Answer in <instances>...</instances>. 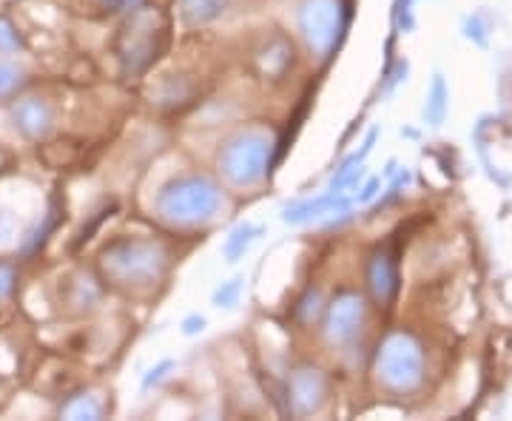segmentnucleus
Returning <instances> with one entry per match:
<instances>
[{
	"label": "nucleus",
	"instance_id": "obj_21",
	"mask_svg": "<svg viewBox=\"0 0 512 421\" xmlns=\"http://www.w3.org/2000/svg\"><path fill=\"white\" fill-rule=\"evenodd\" d=\"M26 86V69L12 57H0V100L18 97Z\"/></svg>",
	"mask_w": 512,
	"mask_h": 421
},
{
	"label": "nucleus",
	"instance_id": "obj_17",
	"mask_svg": "<svg viewBox=\"0 0 512 421\" xmlns=\"http://www.w3.org/2000/svg\"><path fill=\"white\" fill-rule=\"evenodd\" d=\"M447 114H450V86H447L444 74L436 72L433 74L430 89H427V97H424L421 117H424V123H427V126L439 129V126H444Z\"/></svg>",
	"mask_w": 512,
	"mask_h": 421
},
{
	"label": "nucleus",
	"instance_id": "obj_9",
	"mask_svg": "<svg viewBox=\"0 0 512 421\" xmlns=\"http://www.w3.org/2000/svg\"><path fill=\"white\" fill-rule=\"evenodd\" d=\"M365 285L376 305L390 308L396 302L402 291V276H399V257L390 245H376L370 251L365 265Z\"/></svg>",
	"mask_w": 512,
	"mask_h": 421
},
{
	"label": "nucleus",
	"instance_id": "obj_20",
	"mask_svg": "<svg viewBox=\"0 0 512 421\" xmlns=\"http://www.w3.org/2000/svg\"><path fill=\"white\" fill-rule=\"evenodd\" d=\"M60 205L57 202H52V208L46 211V217H43V222H37L35 231H29L26 237L20 239V254L23 257H32V254H37L40 248H43V242L49 239V234L57 228V222H60Z\"/></svg>",
	"mask_w": 512,
	"mask_h": 421
},
{
	"label": "nucleus",
	"instance_id": "obj_10",
	"mask_svg": "<svg viewBox=\"0 0 512 421\" xmlns=\"http://www.w3.org/2000/svg\"><path fill=\"white\" fill-rule=\"evenodd\" d=\"M12 123L26 140L40 143V140L52 137L57 126V111L49 100L29 94V97H18L12 103Z\"/></svg>",
	"mask_w": 512,
	"mask_h": 421
},
{
	"label": "nucleus",
	"instance_id": "obj_27",
	"mask_svg": "<svg viewBox=\"0 0 512 421\" xmlns=\"http://www.w3.org/2000/svg\"><path fill=\"white\" fill-rule=\"evenodd\" d=\"M177 367V362L174 359H160L154 367H148L146 376H143V382H140V387H143V393H148V390H154V387H160L171 376V370Z\"/></svg>",
	"mask_w": 512,
	"mask_h": 421
},
{
	"label": "nucleus",
	"instance_id": "obj_29",
	"mask_svg": "<svg viewBox=\"0 0 512 421\" xmlns=\"http://www.w3.org/2000/svg\"><path fill=\"white\" fill-rule=\"evenodd\" d=\"M15 285H18V271H15V265L0 262V302H6V299L15 293Z\"/></svg>",
	"mask_w": 512,
	"mask_h": 421
},
{
	"label": "nucleus",
	"instance_id": "obj_16",
	"mask_svg": "<svg viewBox=\"0 0 512 421\" xmlns=\"http://www.w3.org/2000/svg\"><path fill=\"white\" fill-rule=\"evenodd\" d=\"M262 234H265V225H259V222H239V225H234L228 231V237L222 239V259L228 265H237Z\"/></svg>",
	"mask_w": 512,
	"mask_h": 421
},
{
	"label": "nucleus",
	"instance_id": "obj_15",
	"mask_svg": "<svg viewBox=\"0 0 512 421\" xmlns=\"http://www.w3.org/2000/svg\"><path fill=\"white\" fill-rule=\"evenodd\" d=\"M231 0H177V18L185 29H205L225 18Z\"/></svg>",
	"mask_w": 512,
	"mask_h": 421
},
{
	"label": "nucleus",
	"instance_id": "obj_6",
	"mask_svg": "<svg viewBox=\"0 0 512 421\" xmlns=\"http://www.w3.org/2000/svg\"><path fill=\"white\" fill-rule=\"evenodd\" d=\"M165 46V23L154 6L128 12L126 26L117 37V60L126 77L148 72Z\"/></svg>",
	"mask_w": 512,
	"mask_h": 421
},
{
	"label": "nucleus",
	"instance_id": "obj_24",
	"mask_svg": "<svg viewBox=\"0 0 512 421\" xmlns=\"http://www.w3.org/2000/svg\"><path fill=\"white\" fill-rule=\"evenodd\" d=\"M26 49V40L18 32V26L0 15V55H20Z\"/></svg>",
	"mask_w": 512,
	"mask_h": 421
},
{
	"label": "nucleus",
	"instance_id": "obj_4",
	"mask_svg": "<svg viewBox=\"0 0 512 421\" xmlns=\"http://www.w3.org/2000/svg\"><path fill=\"white\" fill-rule=\"evenodd\" d=\"M373 379L390 396L419 393L427 379V356L413 330L393 328L384 333L373 353Z\"/></svg>",
	"mask_w": 512,
	"mask_h": 421
},
{
	"label": "nucleus",
	"instance_id": "obj_31",
	"mask_svg": "<svg viewBox=\"0 0 512 421\" xmlns=\"http://www.w3.org/2000/svg\"><path fill=\"white\" fill-rule=\"evenodd\" d=\"M379 191H382V177H370V180L359 188L356 202H359V205H370V202L379 197Z\"/></svg>",
	"mask_w": 512,
	"mask_h": 421
},
{
	"label": "nucleus",
	"instance_id": "obj_8",
	"mask_svg": "<svg viewBox=\"0 0 512 421\" xmlns=\"http://www.w3.org/2000/svg\"><path fill=\"white\" fill-rule=\"evenodd\" d=\"M330 399V376L328 370L319 365H299L288 373V385H285V402L288 413L296 419H308L325 410Z\"/></svg>",
	"mask_w": 512,
	"mask_h": 421
},
{
	"label": "nucleus",
	"instance_id": "obj_3",
	"mask_svg": "<svg viewBox=\"0 0 512 421\" xmlns=\"http://www.w3.org/2000/svg\"><path fill=\"white\" fill-rule=\"evenodd\" d=\"M225 208V185L208 174H177L154 197L157 220L177 231L208 228L220 220Z\"/></svg>",
	"mask_w": 512,
	"mask_h": 421
},
{
	"label": "nucleus",
	"instance_id": "obj_23",
	"mask_svg": "<svg viewBox=\"0 0 512 421\" xmlns=\"http://www.w3.org/2000/svg\"><path fill=\"white\" fill-rule=\"evenodd\" d=\"M242 293H245V279H242V276L225 279V282H220V285L214 288V293H211V305H214V308H222V311H231V308H237L239 305Z\"/></svg>",
	"mask_w": 512,
	"mask_h": 421
},
{
	"label": "nucleus",
	"instance_id": "obj_22",
	"mask_svg": "<svg viewBox=\"0 0 512 421\" xmlns=\"http://www.w3.org/2000/svg\"><path fill=\"white\" fill-rule=\"evenodd\" d=\"M461 32L464 37L478 46V49H490V32H493V23H490V15L487 12H476V15H467L464 23H461Z\"/></svg>",
	"mask_w": 512,
	"mask_h": 421
},
{
	"label": "nucleus",
	"instance_id": "obj_14",
	"mask_svg": "<svg viewBox=\"0 0 512 421\" xmlns=\"http://www.w3.org/2000/svg\"><path fill=\"white\" fill-rule=\"evenodd\" d=\"M200 94V86L191 74H163L151 92V103L160 111H183L185 106H191Z\"/></svg>",
	"mask_w": 512,
	"mask_h": 421
},
{
	"label": "nucleus",
	"instance_id": "obj_11",
	"mask_svg": "<svg viewBox=\"0 0 512 421\" xmlns=\"http://www.w3.org/2000/svg\"><path fill=\"white\" fill-rule=\"evenodd\" d=\"M106 296V282L103 276L94 271H69L66 276H60V302L74 313H92L100 308Z\"/></svg>",
	"mask_w": 512,
	"mask_h": 421
},
{
	"label": "nucleus",
	"instance_id": "obj_26",
	"mask_svg": "<svg viewBox=\"0 0 512 421\" xmlns=\"http://www.w3.org/2000/svg\"><path fill=\"white\" fill-rule=\"evenodd\" d=\"M20 237V220L18 214L9 205H0V248L15 245Z\"/></svg>",
	"mask_w": 512,
	"mask_h": 421
},
{
	"label": "nucleus",
	"instance_id": "obj_33",
	"mask_svg": "<svg viewBox=\"0 0 512 421\" xmlns=\"http://www.w3.org/2000/svg\"><path fill=\"white\" fill-rule=\"evenodd\" d=\"M148 0H123V12H134V9H140V6H146Z\"/></svg>",
	"mask_w": 512,
	"mask_h": 421
},
{
	"label": "nucleus",
	"instance_id": "obj_12",
	"mask_svg": "<svg viewBox=\"0 0 512 421\" xmlns=\"http://www.w3.org/2000/svg\"><path fill=\"white\" fill-rule=\"evenodd\" d=\"M293 66H296V46L291 37L282 32L268 35L254 49V72L268 83H279L282 77H288Z\"/></svg>",
	"mask_w": 512,
	"mask_h": 421
},
{
	"label": "nucleus",
	"instance_id": "obj_13",
	"mask_svg": "<svg viewBox=\"0 0 512 421\" xmlns=\"http://www.w3.org/2000/svg\"><path fill=\"white\" fill-rule=\"evenodd\" d=\"M353 200L348 194H316V197H305V200H293L291 205L282 208V220L285 225H311L316 220H325V217H342L350 214Z\"/></svg>",
	"mask_w": 512,
	"mask_h": 421
},
{
	"label": "nucleus",
	"instance_id": "obj_30",
	"mask_svg": "<svg viewBox=\"0 0 512 421\" xmlns=\"http://www.w3.org/2000/svg\"><path fill=\"white\" fill-rule=\"evenodd\" d=\"M205 328H208V319L202 313H188V316H183V322H180L183 336H200Z\"/></svg>",
	"mask_w": 512,
	"mask_h": 421
},
{
	"label": "nucleus",
	"instance_id": "obj_1",
	"mask_svg": "<svg viewBox=\"0 0 512 421\" xmlns=\"http://www.w3.org/2000/svg\"><path fill=\"white\" fill-rule=\"evenodd\" d=\"M97 271L109 288L123 293H148L171 271V251L163 239L114 237L97 257Z\"/></svg>",
	"mask_w": 512,
	"mask_h": 421
},
{
	"label": "nucleus",
	"instance_id": "obj_25",
	"mask_svg": "<svg viewBox=\"0 0 512 421\" xmlns=\"http://www.w3.org/2000/svg\"><path fill=\"white\" fill-rule=\"evenodd\" d=\"M410 171H404V168H399L396 174H393V180H390V185L384 188V197H379L376 200V205H373V214H379V211H384L387 205H393V202L402 197V188H407L410 185Z\"/></svg>",
	"mask_w": 512,
	"mask_h": 421
},
{
	"label": "nucleus",
	"instance_id": "obj_19",
	"mask_svg": "<svg viewBox=\"0 0 512 421\" xmlns=\"http://www.w3.org/2000/svg\"><path fill=\"white\" fill-rule=\"evenodd\" d=\"M325 305H328V299H325V293L322 288H305V293L296 299V305H293V316L299 319V325H305V328H311L316 322H322V313H325Z\"/></svg>",
	"mask_w": 512,
	"mask_h": 421
},
{
	"label": "nucleus",
	"instance_id": "obj_32",
	"mask_svg": "<svg viewBox=\"0 0 512 421\" xmlns=\"http://www.w3.org/2000/svg\"><path fill=\"white\" fill-rule=\"evenodd\" d=\"M103 12H109V15H114V12H123V0H94Z\"/></svg>",
	"mask_w": 512,
	"mask_h": 421
},
{
	"label": "nucleus",
	"instance_id": "obj_5",
	"mask_svg": "<svg viewBox=\"0 0 512 421\" xmlns=\"http://www.w3.org/2000/svg\"><path fill=\"white\" fill-rule=\"evenodd\" d=\"M293 20L305 52L313 60L325 63L339 49L342 35L348 29V0H296Z\"/></svg>",
	"mask_w": 512,
	"mask_h": 421
},
{
	"label": "nucleus",
	"instance_id": "obj_18",
	"mask_svg": "<svg viewBox=\"0 0 512 421\" xmlns=\"http://www.w3.org/2000/svg\"><path fill=\"white\" fill-rule=\"evenodd\" d=\"M106 416V404L100 402L94 393H77L69 402L60 407V419L72 421H97Z\"/></svg>",
	"mask_w": 512,
	"mask_h": 421
},
{
	"label": "nucleus",
	"instance_id": "obj_2",
	"mask_svg": "<svg viewBox=\"0 0 512 421\" xmlns=\"http://www.w3.org/2000/svg\"><path fill=\"white\" fill-rule=\"evenodd\" d=\"M279 137L265 123H245L225 134L214 154V168L222 185L234 191H256L268 183L274 168Z\"/></svg>",
	"mask_w": 512,
	"mask_h": 421
},
{
	"label": "nucleus",
	"instance_id": "obj_7",
	"mask_svg": "<svg viewBox=\"0 0 512 421\" xmlns=\"http://www.w3.org/2000/svg\"><path fill=\"white\" fill-rule=\"evenodd\" d=\"M367 328L365 293L345 288L333 293L322 313V336L333 350H348L359 342Z\"/></svg>",
	"mask_w": 512,
	"mask_h": 421
},
{
	"label": "nucleus",
	"instance_id": "obj_28",
	"mask_svg": "<svg viewBox=\"0 0 512 421\" xmlns=\"http://www.w3.org/2000/svg\"><path fill=\"white\" fill-rule=\"evenodd\" d=\"M407 74H410V63H407V60H396V63L390 66L387 77L382 80V94H384V97L396 92V86L407 83Z\"/></svg>",
	"mask_w": 512,
	"mask_h": 421
}]
</instances>
